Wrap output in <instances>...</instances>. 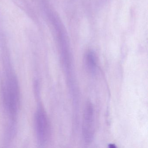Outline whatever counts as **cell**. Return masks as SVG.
<instances>
[{"label":"cell","instance_id":"cell-1","mask_svg":"<svg viewBox=\"0 0 148 148\" xmlns=\"http://www.w3.org/2000/svg\"><path fill=\"white\" fill-rule=\"evenodd\" d=\"M6 109L11 116H14L18 110L19 103V90L17 80L11 75L7 79L4 92Z\"/></svg>","mask_w":148,"mask_h":148},{"label":"cell","instance_id":"cell-2","mask_svg":"<svg viewBox=\"0 0 148 148\" xmlns=\"http://www.w3.org/2000/svg\"><path fill=\"white\" fill-rule=\"evenodd\" d=\"M95 130L94 107L91 102L88 101L85 107L82 125L83 138L86 143H90L93 141Z\"/></svg>","mask_w":148,"mask_h":148},{"label":"cell","instance_id":"cell-3","mask_svg":"<svg viewBox=\"0 0 148 148\" xmlns=\"http://www.w3.org/2000/svg\"><path fill=\"white\" fill-rule=\"evenodd\" d=\"M35 120L37 138L40 144H43L48 139L49 126L47 117L42 108H39L37 110Z\"/></svg>","mask_w":148,"mask_h":148},{"label":"cell","instance_id":"cell-4","mask_svg":"<svg viewBox=\"0 0 148 148\" xmlns=\"http://www.w3.org/2000/svg\"><path fill=\"white\" fill-rule=\"evenodd\" d=\"M96 58L93 53L90 52L87 53L86 58V68L92 74L95 73L97 68Z\"/></svg>","mask_w":148,"mask_h":148},{"label":"cell","instance_id":"cell-5","mask_svg":"<svg viewBox=\"0 0 148 148\" xmlns=\"http://www.w3.org/2000/svg\"><path fill=\"white\" fill-rule=\"evenodd\" d=\"M116 146L114 144H109V148H116Z\"/></svg>","mask_w":148,"mask_h":148}]
</instances>
